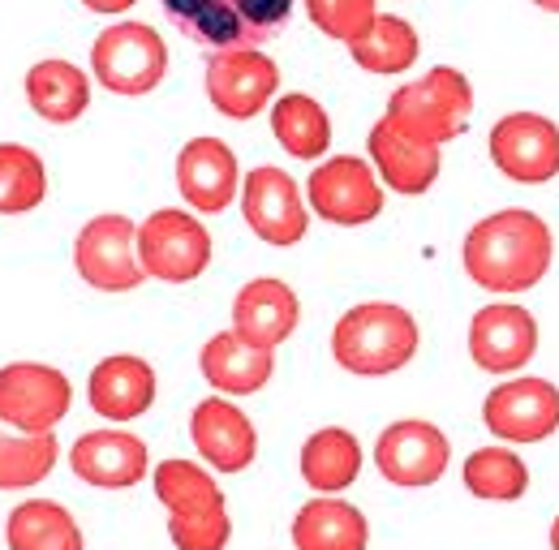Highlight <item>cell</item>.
<instances>
[{
	"label": "cell",
	"instance_id": "cell-1",
	"mask_svg": "<svg viewBox=\"0 0 559 550\" xmlns=\"http://www.w3.org/2000/svg\"><path fill=\"white\" fill-rule=\"evenodd\" d=\"M465 272L487 292H525L551 272L556 237L543 215L512 206L478 219L465 237Z\"/></svg>",
	"mask_w": 559,
	"mask_h": 550
},
{
	"label": "cell",
	"instance_id": "cell-2",
	"mask_svg": "<svg viewBox=\"0 0 559 550\" xmlns=\"http://www.w3.org/2000/svg\"><path fill=\"white\" fill-rule=\"evenodd\" d=\"M418 323L405 306L366 301V306H353L349 314H341L332 332V352L349 374L379 379V374L405 370L418 352Z\"/></svg>",
	"mask_w": 559,
	"mask_h": 550
},
{
	"label": "cell",
	"instance_id": "cell-3",
	"mask_svg": "<svg viewBox=\"0 0 559 550\" xmlns=\"http://www.w3.org/2000/svg\"><path fill=\"white\" fill-rule=\"evenodd\" d=\"M164 13L211 52L267 48L284 31L293 0H159Z\"/></svg>",
	"mask_w": 559,
	"mask_h": 550
},
{
	"label": "cell",
	"instance_id": "cell-4",
	"mask_svg": "<svg viewBox=\"0 0 559 550\" xmlns=\"http://www.w3.org/2000/svg\"><path fill=\"white\" fill-rule=\"evenodd\" d=\"M388 117L401 130L443 146V142L465 134V125L474 117V86H469V77L461 69L439 65L430 69L426 77H418V82L401 86L388 99Z\"/></svg>",
	"mask_w": 559,
	"mask_h": 550
},
{
	"label": "cell",
	"instance_id": "cell-5",
	"mask_svg": "<svg viewBox=\"0 0 559 550\" xmlns=\"http://www.w3.org/2000/svg\"><path fill=\"white\" fill-rule=\"evenodd\" d=\"M91 69L112 95H146L168 73V48L146 22H117L95 39Z\"/></svg>",
	"mask_w": 559,
	"mask_h": 550
},
{
	"label": "cell",
	"instance_id": "cell-6",
	"mask_svg": "<svg viewBox=\"0 0 559 550\" xmlns=\"http://www.w3.org/2000/svg\"><path fill=\"white\" fill-rule=\"evenodd\" d=\"M73 405L70 379L44 361L0 366V421L26 434H52Z\"/></svg>",
	"mask_w": 559,
	"mask_h": 550
},
{
	"label": "cell",
	"instance_id": "cell-7",
	"mask_svg": "<svg viewBox=\"0 0 559 550\" xmlns=\"http://www.w3.org/2000/svg\"><path fill=\"white\" fill-rule=\"evenodd\" d=\"M73 267L99 292H130L146 272L139 263V224L130 215H95L73 241Z\"/></svg>",
	"mask_w": 559,
	"mask_h": 550
},
{
	"label": "cell",
	"instance_id": "cell-8",
	"mask_svg": "<svg viewBox=\"0 0 559 550\" xmlns=\"http://www.w3.org/2000/svg\"><path fill=\"white\" fill-rule=\"evenodd\" d=\"M139 263L164 284H190L207 272L211 232L190 211H155L139 224Z\"/></svg>",
	"mask_w": 559,
	"mask_h": 550
},
{
	"label": "cell",
	"instance_id": "cell-9",
	"mask_svg": "<svg viewBox=\"0 0 559 550\" xmlns=\"http://www.w3.org/2000/svg\"><path fill=\"white\" fill-rule=\"evenodd\" d=\"M495 168L516 186L559 177V125L543 112H508L487 138Z\"/></svg>",
	"mask_w": 559,
	"mask_h": 550
},
{
	"label": "cell",
	"instance_id": "cell-10",
	"mask_svg": "<svg viewBox=\"0 0 559 550\" xmlns=\"http://www.w3.org/2000/svg\"><path fill=\"white\" fill-rule=\"evenodd\" d=\"M483 421L503 443H543L559 430V387L547 379H508L483 400Z\"/></svg>",
	"mask_w": 559,
	"mask_h": 550
},
{
	"label": "cell",
	"instance_id": "cell-11",
	"mask_svg": "<svg viewBox=\"0 0 559 550\" xmlns=\"http://www.w3.org/2000/svg\"><path fill=\"white\" fill-rule=\"evenodd\" d=\"M374 465L392 486H435L452 465V447L448 434L430 421H392L379 439H374Z\"/></svg>",
	"mask_w": 559,
	"mask_h": 550
},
{
	"label": "cell",
	"instance_id": "cell-12",
	"mask_svg": "<svg viewBox=\"0 0 559 550\" xmlns=\"http://www.w3.org/2000/svg\"><path fill=\"white\" fill-rule=\"evenodd\" d=\"M310 206L328 224H370L383 211L379 172L357 155H336L310 172Z\"/></svg>",
	"mask_w": 559,
	"mask_h": 550
},
{
	"label": "cell",
	"instance_id": "cell-13",
	"mask_svg": "<svg viewBox=\"0 0 559 550\" xmlns=\"http://www.w3.org/2000/svg\"><path fill=\"white\" fill-rule=\"evenodd\" d=\"M280 86V69L259 48H237V52H215L207 65V95L215 112L228 121H250L259 117Z\"/></svg>",
	"mask_w": 559,
	"mask_h": 550
},
{
	"label": "cell",
	"instance_id": "cell-14",
	"mask_svg": "<svg viewBox=\"0 0 559 550\" xmlns=\"http://www.w3.org/2000/svg\"><path fill=\"white\" fill-rule=\"evenodd\" d=\"M241 215L267 246H297L306 237V228H310V211L301 203L297 181L276 164H263V168H254L246 177Z\"/></svg>",
	"mask_w": 559,
	"mask_h": 550
},
{
	"label": "cell",
	"instance_id": "cell-15",
	"mask_svg": "<svg viewBox=\"0 0 559 550\" xmlns=\"http://www.w3.org/2000/svg\"><path fill=\"white\" fill-rule=\"evenodd\" d=\"M538 352V323L525 306H487L469 323V357L487 374H516Z\"/></svg>",
	"mask_w": 559,
	"mask_h": 550
},
{
	"label": "cell",
	"instance_id": "cell-16",
	"mask_svg": "<svg viewBox=\"0 0 559 550\" xmlns=\"http://www.w3.org/2000/svg\"><path fill=\"white\" fill-rule=\"evenodd\" d=\"M370 159H374V172L388 181V190L414 199L426 194L439 177V142H426V138L401 130L392 117L374 121L370 130Z\"/></svg>",
	"mask_w": 559,
	"mask_h": 550
},
{
	"label": "cell",
	"instance_id": "cell-17",
	"mask_svg": "<svg viewBox=\"0 0 559 550\" xmlns=\"http://www.w3.org/2000/svg\"><path fill=\"white\" fill-rule=\"evenodd\" d=\"M190 439L199 447V456L215 465L219 474H241L254 465L259 456V430L246 412L219 396H211L190 412Z\"/></svg>",
	"mask_w": 559,
	"mask_h": 550
},
{
	"label": "cell",
	"instance_id": "cell-18",
	"mask_svg": "<svg viewBox=\"0 0 559 550\" xmlns=\"http://www.w3.org/2000/svg\"><path fill=\"white\" fill-rule=\"evenodd\" d=\"M73 474L99 490H130L146 478L151 452L130 430H91L70 447Z\"/></svg>",
	"mask_w": 559,
	"mask_h": 550
},
{
	"label": "cell",
	"instance_id": "cell-19",
	"mask_svg": "<svg viewBox=\"0 0 559 550\" xmlns=\"http://www.w3.org/2000/svg\"><path fill=\"white\" fill-rule=\"evenodd\" d=\"M241 168L237 155L219 138H190L177 155V190L194 211L219 215L224 206L237 199Z\"/></svg>",
	"mask_w": 559,
	"mask_h": 550
},
{
	"label": "cell",
	"instance_id": "cell-20",
	"mask_svg": "<svg viewBox=\"0 0 559 550\" xmlns=\"http://www.w3.org/2000/svg\"><path fill=\"white\" fill-rule=\"evenodd\" d=\"M301 323V301L284 279H250L237 288L233 301V332L259 348L284 344Z\"/></svg>",
	"mask_w": 559,
	"mask_h": 550
},
{
	"label": "cell",
	"instance_id": "cell-21",
	"mask_svg": "<svg viewBox=\"0 0 559 550\" xmlns=\"http://www.w3.org/2000/svg\"><path fill=\"white\" fill-rule=\"evenodd\" d=\"M86 400L108 421H134L155 405V370L134 352L104 357L86 379Z\"/></svg>",
	"mask_w": 559,
	"mask_h": 550
},
{
	"label": "cell",
	"instance_id": "cell-22",
	"mask_svg": "<svg viewBox=\"0 0 559 550\" xmlns=\"http://www.w3.org/2000/svg\"><path fill=\"white\" fill-rule=\"evenodd\" d=\"M203 379H207L215 392L224 396H250V392H263L272 370H276V357L272 348H259V344L241 340L237 332H215L203 344Z\"/></svg>",
	"mask_w": 559,
	"mask_h": 550
},
{
	"label": "cell",
	"instance_id": "cell-23",
	"mask_svg": "<svg viewBox=\"0 0 559 550\" xmlns=\"http://www.w3.org/2000/svg\"><path fill=\"white\" fill-rule=\"evenodd\" d=\"M370 525L345 499H310L293 516V547L297 550H366Z\"/></svg>",
	"mask_w": 559,
	"mask_h": 550
},
{
	"label": "cell",
	"instance_id": "cell-24",
	"mask_svg": "<svg viewBox=\"0 0 559 550\" xmlns=\"http://www.w3.org/2000/svg\"><path fill=\"white\" fill-rule=\"evenodd\" d=\"M361 474V443L353 439L349 430L341 426H328V430H314L301 447V481L319 494H336L353 486Z\"/></svg>",
	"mask_w": 559,
	"mask_h": 550
},
{
	"label": "cell",
	"instance_id": "cell-25",
	"mask_svg": "<svg viewBox=\"0 0 559 550\" xmlns=\"http://www.w3.org/2000/svg\"><path fill=\"white\" fill-rule=\"evenodd\" d=\"M4 542L9 550H82V529L70 507L52 499H26L9 512Z\"/></svg>",
	"mask_w": 559,
	"mask_h": 550
},
{
	"label": "cell",
	"instance_id": "cell-26",
	"mask_svg": "<svg viewBox=\"0 0 559 550\" xmlns=\"http://www.w3.org/2000/svg\"><path fill=\"white\" fill-rule=\"evenodd\" d=\"M26 99H31V108L44 121L70 125V121H78L86 112V104H91V82L70 61H39V65L26 73Z\"/></svg>",
	"mask_w": 559,
	"mask_h": 550
},
{
	"label": "cell",
	"instance_id": "cell-27",
	"mask_svg": "<svg viewBox=\"0 0 559 550\" xmlns=\"http://www.w3.org/2000/svg\"><path fill=\"white\" fill-rule=\"evenodd\" d=\"M151 486H155V499L173 516H203V512H219L224 507V490L194 461H159Z\"/></svg>",
	"mask_w": 559,
	"mask_h": 550
},
{
	"label": "cell",
	"instance_id": "cell-28",
	"mask_svg": "<svg viewBox=\"0 0 559 550\" xmlns=\"http://www.w3.org/2000/svg\"><path fill=\"white\" fill-rule=\"evenodd\" d=\"M272 134L293 159H319L332 146V121L310 95H284L272 104Z\"/></svg>",
	"mask_w": 559,
	"mask_h": 550
},
{
	"label": "cell",
	"instance_id": "cell-29",
	"mask_svg": "<svg viewBox=\"0 0 559 550\" xmlns=\"http://www.w3.org/2000/svg\"><path fill=\"white\" fill-rule=\"evenodd\" d=\"M61 443L57 434H26L0 421V490H22L35 486L57 469Z\"/></svg>",
	"mask_w": 559,
	"mask_h": 550
},
{
	"label": "cell",
	"instance_id": "cell-30",
	"mask_svg": "<svg viewBox=\"0 0 559 550\" xmlns=\"http://www.w3.org/2000/svg\"><path fill=\"white\" fill-rule=\"evenodd\" d=\"M353 61L370 73H405L418 61V35L405 17H392V13H379L374 26L349 44Z\"/></svg>",
	"mask_w": 559,
	"mask_h": 550
},
{
	"label": "cell",
	"instance_id": "cell-31",
	"mask_svg": "<svg viewBox=\"0 0 559 550\" xmlns=\"http://www.w3.org/2000/svg\"><path fill=\"white\" fill-rule=\"evenodd\" d=\"M461 478L469 486V494L490 503H516L530 490V469L512 447H478L474 456H465Z\"/></svg>",
	"mask_w": 559,
	"mask_h": 550
},
{
	"label": "cell",
	"instance_id": "cell-32",
	"mask_svg": "<svg viewBox=\"0 0 559 550\" xmlns=\"http://www.w3.org/2000/svg\"><path fill=\"white\" fill-rule=\"evenodd\" d=\"M48 194L44 159L22 142H0V215L35 211Z\"/></svg>",
	"mask_w": 559,
	"mask_h": 550
},
{
	"label": "cell",
	"instance_id": "cell-33",
	"mask_svg": "<svg viewBox=\"0 0 559 550\" xmlns=\"http://www.w3.org/2000/svg\"><path fill=\"white\" fill-rule=\"evenodd\" d=\"M306 9L314 17V26L323 35H332V39H341V44L361 39L379 17L374 0H306Z\"/></svg>",
	"mask_w": 559,
	"mask_h": 550
},
{
	"label": "cell",
	"instance_id": "cell-34",
	"mask_svg": "<svg viewBox=\"0 0 559 550\" xmlns=\"http://www.w3.org/2000/svg\"><path fill=\"white\" fill-rule=\"evenodd\" d=\"M168 538L177 542V550H224L233 538L228 507L203 516H168Z\"/></svg>",
	"mask_w": 559,
	"mask_h": 550
},
{
	"label": "cell",
	"instance_id": "cell-35",
	"mask_svg": "<svg viewBox=\"0 0 559 550\" xmlns=\"http://www.w3.org/2000/svg\"><path fill=\"white\" fill-rule=\"evenodd\" d=\"M91 13H126L130 4H139V0H82Z\"/></svg>",
	"mask_w": 559,
	"mask_h": 550
},
{
	"label": "cell",
	"instance_id": "cell-36",
	"mask_svg": "<svg viewBox=\"0 0 559 550\" xmlns=\"http://www.w3.org/2000/svg\"><path fill=\"white\" fill-rule=\"evenodd\" d=\"M538 9H547V13H559V0H534Z\"/></svg>",
	"mask_w": 559,
	"mask_h": 550
},
{
	"label": "cell",
	"instance_id": "cell-37",
	"mask_svg": "<svg viewBox=\"0 0 559 550\" xmlns=\"http://www.w3.org/2000/svg\"><path fill=\"white\" fill-rule=\"evenodd\" d=\"M551 550H559V516H556V525H551Z\"/></svg>",
	"mask_w": 559,
	"mask_h": 550
}]
</instances>
